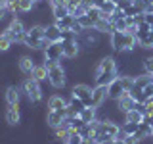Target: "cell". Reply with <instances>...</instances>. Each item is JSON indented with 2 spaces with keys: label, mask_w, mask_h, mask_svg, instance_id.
I'll list each match as a JSON object with an SVG mask.
<instances>
[{
  "label": "cell",
  "mask_w": 153,
  "mask_h": 144,
  "mask_svg": "<svg viewBox=\"0 0 153 144\" xmlns=\"http://www.w3.org/2000/svg\"><path fill=\"white\" fill-rule=\"evenodd\" d=\"M80 42L79 40H61V50H63L65 60H75L80 54Z\"/></svg>",
  "instance_id": "6"
},
{
  "label": "cell",
  "mask_w": 153,
  "mask_h": 144,
  "mask_svg": "<svg viewBox=\"0 0 153 144\" xmlns=\"http://www.w3.org/2000/svg\"><path fill=\"white\" fill-rule=\"evenodd\" d=\"M33 79H36L38 83H42V81H48V69H46V65L42 64H36L35 65V69H33V73H31Z\"/></svg>",
  "instance_id": "23"
},
{
  "label": "cell",
  "mask_w": 153,
  "mask_h": 144,
  "mask_svg": "<svg viewBox=\"0 0 153 144\" xmlns=\"http://www.w3.org/2000/svg\"><path fill=\"white\" fill-rule=\"evenodd\" d=\"M124 121H128V123H136V125H140L146 121V113H142L140 110H128V112H124Z\"/></svg>",
  "instance_id": "18"
},
{
  "label": "cell",
  "mask_w": 153,
  "mask_h": 144,
  "mask_svg": "<svg viewBox=\"0 0 153 144\" xmlns=\"http://www.w3.org/2000/svg\"><path fill=\"white\" fill-rule=\"evenodd\" d=\"M146 21L153 27V14H151V12H146Z\"/></svg>",
  "instance_id": "32"
},
{
  "label": "cell",
  "mask_w": 153,
  "mask_h": 144,
  "mask_svg": "<svg viewBox=\"0 0 153 144\" xmlns=\"http://www.w3.org/2000/svg\"><path fill=\"white\" fill-rule=\"evenodd\" d=\"M65 144H84V136L80 133H76V131H71L69 136H67V140H65Z\"/></svg>",
  "instance_id": "26"
},
{
  "label": "cell",
  "mask_w": 153,
  "mask_h": 144,
  "mask_svg": "<svg viewBox=\"0 0 153 144\" xmlns=\"http://www.w3.org/2000/svg\"><path fill=\"white\" fill-rule=\"evenodd\" d=\"M36 4L33 0H19V14H29L35 10Z\"/></svg>",
  "instance_id": "27"
},
{
  "label": "cell",
  "mask_w": 153,
  "mask_h": 144,
  "mask_svg": "<svg viewBox=\"0 0 153 144\" xmlns=\"http://www.w3.org/2000/svg\"><path fill=\"white\" fill-rule=\"evenodd\" d=\"M12 46H13V42H12V38H10L6 33L4 35H0V54H6V52L12 50Z\"/></svg>",
  "instance_id": "25"
},
{
  "label": "cell",
  "mask_w": 153,
  "mask_h": 144,
  "mask_svg": "<svg viewBox=\"0 0 153 144\" xmlns=\"http://www.w3.org/2000/svg\"><path fill=\"white\" fill-rule=\"evenodd\" d=\"M75 21H76V17L75 16H65V17H61V19H56V25L61 29V31H71L75 25Z\"/></svg>",
  "instance_id": "24"
},
{
  "label": "cell",
  "mask_w": 153,
  "mask_h": 144,
  "mask_svg": "<svg viewBox=\"0 0 153 144\" xmlns=\"http://www.w3.org/2000/svg\"><path fill=\"white\" fill-rule=\"evenodd\" d=\"M96 31H100L102 35H109L111 37L115 33V23L111 19H100L98 23H96Z\"/></svg>",
  "instance_id": "19"
},
{
  "label": "cell",
  "mask_w": 153,
  "mask_h": 144,
  "mask_svg": "<svg viewBox=\"0 0 153 144\" xmlns=\"http://www.w3.org/2000/svg\"><path fill=\"white\" fill-rule=\"evenodd\" d=\"M6 35L12 38L13 44H23V38L27 35V25L23 23V19L13 17L12 21H10L8 29H6Z\"/></svg>",
  "instance_id": "3"
},
{
  "label": "cell",
  "mask_w": 153,
  "mask_h": 144,
  "mask_svg": "<svg viewBox=\"0 0 153 144\" xmlns=\"http://www.w3.org/2000/svg\"><path fill=\"white\" fill-rule=\"evenodd\" d=\"M42 64H44L46 69H48V83L54 86V88H63L67 85L65 67L61 65L59 62H54V60H44Z\"/></svg>",
  "instance_id": "1"
},
{
  "label": "cell",
  "mask_w": 153,
  "mask_h": 144,
  "mask_svg": "<svg viewBox=\"0 0 153 144\" xmlns=\"http://www.w3.org/2000/svg\"><path fill=\"white\" fill-rule=\"evenodd\" d=\"M65 115H67V112H48V113H46V125H48L50 129L59 127V125L63 123Z\"/></svg>",
  "instance_id": "14"
},
{
  "label": "cell",
  "mask_w": 153,
  "mask_h": 144,
  "mask_svg": "<svg viewBox=\"0 0 153 144\" xmlns=\"http://www.w3.org/2000/svg\"><path fill=\"white\" fill-rule=\"evenodd\" d=\"M143 71L153 75V54H149V56L143 58Z\"/></svg>",
  "instance_id": "29"
},
{
  "label": "cell",
  "mask_w": 153,
  "mask_h": 144,
  "mask_svg": "<svg viewBox=\"0 0 153 144\" xmlns=\"http://www.w3.org/2000/svg\"><path fill=\"white\" fill-rule=\"evenodd\" d=\"M126 92V90L123 88V83H121V79H115L113 83H109L107 85V100H111V102H117L119 98H121V96Z\"/></svg>",
  "instance_id": "9"
},
{
  "label": "cell",
  "mask_w": 153,
  "mask_h": 144,
  "mask_svg": "<svg viewBox=\"0 0 153 144\" xmlns=\"http://www.w3.org/2000/svg\"><path fill=\"white\" fill-rule=\"evenodd\" d=\"M102 73H119L117 71V60L113 56H102V60L98 62V65L94 69V77L102 75Z\"/></svg>",
  "instance_id": "5"
},
{
  "label": "cell",
  "mask_w": 153,
  "mask_h": 144,
  "mask_svg": "<svg viewBox=\"0 0 153 144\" xmlns=\"http://www.w3.org/2000/svg\"><path fill=\"white\" fill-rule=\"evenodd\" d=\"M143 94H146V98H153V83L143 86Z\"/></svg>",
  "instance_id": "31"
},
{
  "label": "cell",
  "mask_w": 153,
  "mask_h": 144,
  "mask_svg": "<svg viewBox=\"0 0 153 144\" xmlns=\"http://www.w3.org/2000/svg\"><path fill=\"white\" fill-rule=\"evenodd\" d=\"M35 65H36V60H35L33 56H29V54L19 56V60H17V67H19V71H21L23 75L31 77L33 69H35Z\"/></svg>",
  "instance_id": "8"
},
{
  "label": "cell",
  "mask_w": 153,
  "mask_h": 144,
  "mask_svg": "<svg viewBox=\"0 0 153 144\" xmlns=\"http://www.w3.org/2000/svg\"><path fill=\"white\" fill-rule=\"evenodd\" d=\"M44 60H54V62H61L63 60V50H61V42H50L44 52H42Z\"/></svg>",
  "instance_id": "7"
},
{
  "label": "cell",
  "mask_w": 153,
  "mask_h": 144,
  "mask_svg": "<svg viewBox=\"0 0 153 144\" xmlns=\"http://www.w3.org/2000/svg\"><path fill=\"white\" fill-rule=\"evenodd\" d=\"M50 6H52V17H54V21L65 17V16H71V10L67 8V4H50Z\"/></svg>",
  "instance_id": "21"
},
{
  "label": "cell",
  "mask_w": 153,
  "mask_h": 144,
  "mask_svg": "<svg viewBox=\"0 0 153 144\" xmlns=\"http://www.w3.org/2000/svg\"><path fill=\"white\" fill-rule=\"evenodd\" d=\"M80 119L88 125V123H94L98 119V108H92V106H86V108L80 112Z\"/></svg>",
  "instance_id": "22"
},
{
  "label": "cell",
  "mask_w": 153,
  "mask_h": 144,
  "mask_svg": "<svg viewBox=\"0 0 153 144\" xmlns=\"http://www.w3.org/2000/svg\"><path fill=\"white\" fill-rule=\"evenodd\" d=\"M111 144H124V140H123V138H115Z\"/></svg>",
  "instance_id": "33"
},
{
  "label": "cell",
  "mask_w": 153,
  "mask_h": 144,
  "mask_svg": "<svg viewBox=\"0 0 153 144\" xmlns=\"http://www.w3.org/2000/svg\"><path fill=\"white\" fill-rule=\"evenodd\" d=\"M46 40L48 42H61V29L54 21L46 25Z\"/></svg>",
  "instance_id": "17"
},
{
  "label": "cell",
  "mask_w": 153,
  "mask_h": 144,
  "mask_svg": "<svg viewBox=\"0 0 153 144\" xmlns=\"http://www.w3.org/2000/svg\"><path fill=\"white\" fill-rule=\"evenodd\" d=\"M109 44L115 52H123V44H124V33L123 31H115L111 37H109Z\"/></svg>",
  "instance_id": "20"
},
{
  "label": "cell",
  "mask_w": 153,
  "mask_h": 144,
  "mask_svg": "<svg viewBox=\"0 0 153 144\" xmlns=\"http://www.w3.org/2000/svg\"><path fill=\"white\" fill-rule=\"evenodd\" d=\"M121 129H123L124 134H136L138 133V125L136 123H128V121H123Z\"/></svg>",
  "instance_id": "28"
},
{
  "label": "cell",
  "mask_w": 153,
  "mask_h": 144,
  "mask_svg": "<svg viewBox=\"0 0 153 144\" xmlns=\"http://www.w3.org/2000/svg\"><path fill=\"white\" fill-rule=\"evenodd\" d=\"M134 106H136V100L130 96V92H124L121 98L117 100V110L119 112H128V110H134Z\"/></svg>",
  "instance_id": "15"
},
{
  "label": "cell",
  "mask_w": 153,
  "mask_h": 144,
  "mask_svg": "<svg viewBox=\"0 0 153 144\" xmlns=\"http://www.w3.org/2000/svg\"><path fill=\"white\" fill-rule=\"evenodd\" d=\"M86 108L82 100L75 98V96H71L69 100H67V115H80V112Z\"/></svg>",
  "instance_id": "16"
},
{
  "label": "cell",
  "mask_w": 153,
  "mask_h": 144,
  "mask_svg": "<svg viewBox=\"0 0 153 144\" xmlns=\"http://www.w3.org/2000/svg\"><path fill=\"white\" fill-rule=\"evenodd\" d=\"M21 90H23V94L27 96V100H29L31 104H38V102L42 100V88H40V83H38L36 79H33V77H27V79L23 81Z\"/></svg>",
  "instance_id": "2"
},
{
  "label": "cell",
  "mask_w": 153,
  "mask_h": 144,
  "mask_svg": "<svg viewBox=\"0 0 153 144\" xmlns=\"http://www.w3.org/2000/svg\"><path fill=\"white\" fill-rule=\"evenodd\" d=\"M71 96L82 100L84 106H92V86L84 85V83H76L73 88H71ZM94 108V106H92Z\"/></svg>",
  "instance_id": "4"
},
{
  "label": "cell",
  "mask_w": 153,
  "mask_h": 144,
  "mask_svg": "<svg viewBox=\"0 0 153 144\" xmlns=\"http://www.w3.org/2000/svg\"><path fill=\"white\" fill-rule=\"evenodd\" d=\"M105 100H107V86L105 85H96L92 88V106L94 108H102Z\"/></svg>",
  "instance_id": "10"
},
{
  "label": "cell",
  "mask_w": 153,
  "mask_h": 144,
  "mask_svg": "<svg viewBox=\"0 0 153 144\" xmlns=\"http://www.w3.org/2000/svg\"><path fill=\"white\" fill-rule=\"evenodd\" d=\"M48 112H67V100L61 94H52L48 98Z\"/></svg>",
  "instance_id": "11"
},
{
  "label": "cell",
  "mask_w": 153,
  "mask_h": 144,
  "mask_svg": "<svg viewBox=\"0 0 153 144\" xmlns=\"http://www.w3.org/2000/svg\"><path fill=\"white\" fill-rule=\"evenodd\" d=\"M115 23V31H126L128 29V21H126V17H121V19H117V21H113Z\"/></svg>",
  "instance_id": "30"
},
{
  "label": "cell",
  "mask_w": 153,
  "mask_h": 144,
  "mask_svg": "<svg viewBox=\"0 0 153 144\" xmlns=\"http://www.w3.org/2000/svg\"><path fill=\"white\" fill-rule=\"evenodd\" d=\"M21 92H23V90H19V86L10 85L6 88V92H4V100H6V104L8 106H19V102H21Z\"/></svg>",
  "instance_id": "12"
},
{
  "label": "cell",
  "mask_w": 153,
  "mask_h": 144,
  "mask_svg": "<svg viewBox=\"0 0 153 144\" xmlns=\"http://www.w3.org/2000/svg\"><path fill=\"white\" fill-rule=\"evenodd\" d=\"M4 119L10 127H16L21 121V113H19V106H8L6 108V113H4Z\"/></svg>",
  "instance_id": "13"
}]
</instances>
